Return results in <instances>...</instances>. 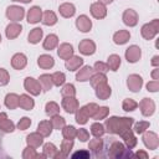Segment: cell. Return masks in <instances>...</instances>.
I'll return each mask as SVG.
<instances>
[{
	"mask_svg": "<svg viewBox=\"0 0 159 159\" xmlns=\"http://www.w3.org/2000/svg\"><path fill=\"white\" fill-rule=\"evenodd\" d=\"M134 123V119L130 117H109L108 119H106L104 123V129L106 132L111 133V134H122L124 130L130 129L132 125Z\"/></svg>",
	"mask_w": 159,
	"mask_h": 159,
	"instance_id": "obj_1",
	"label": "cell"
},
{
	"mask_svg": "<svg viewBox=\"0 0 159 159\" xmlns=\"http://www.w3.org/2000/svg\"><path fill=\"white\" fill-rule=\"evenodd\" d=\"M97 108H98V104L93 103V102L92 103H87L83 107H78V109L75 113L76 114V117H75L76 122L78 124H86L88 122V119L93 117V114L96 113Z\"/></svg>",
	"mask_w": 159,
	"mask_h": 159,
	"instance_id": "obj_2",
	"label": "cell"
},
{
	"mask_svg": "<svg viewBox=\"0 0 159 159\" xmlns=\"http://www.w3.org/2000/svg\"><path fill=\"white\" fill-rule=\"evenodd\" d=\"M159 32V20L154 19L150 22H147L140 29V35L144 40H153Z\"/></svg>",
	"mask_w": 159,
	"mask_h": 159,
	"instance_id": "obj_3",
	"label": "cell"
},
{
	"mask_svg": "<svg viewBox=\"0 0 159 159\" xmlns=\"http://www.w3.org/2000/svg\"><path fill=\"white\" fill-rule=\"evenodd\" d=\"M5 15L11 22H20L25 16V9L20 5H10L6 7Z\"/></svg>",
	"mask_w": 159,
	"mask_h": 159,
	"instance_id": "obj_4",
	"label": "cell"
},
{
	"mask_svg": "<svg viewBox=\"0 0 159 159\" xmlns=\"http://www.w3.org/2000/svg\"><path fill=\"white\" fill-rule=\"evenodd\" d=\"M142 134H143L142 140H143V144L145 145L147 149H149V150L158 149V147H159V137H158V134L155 132H152V130L147 129Z\"/></svg>",
	"mask_w": 159,
	"mask_h": 159,
	"instance_id": "obj_5",
	"label": "cell"
},
{
	"mask_svg": "<svg viewBox=\"0 0 159 159\" xmlns=\"http://www.w3.org/2000/svg\"><path fill=\"white\" fill-rule=\"evenodd\" d=\"M24 88L31 94V96H39L42 92L41 84L39 82V80L34 78V77H26L24 81Z\"/></svg>",
	"mask_w": 159,
	"mask_h": 159,
	"instance_id": "obj_6",
	"label": "cell"
},
{
	"mask_svg": "<svg viewBox=\"0 0 159 159\" xmlns=\"http://www.w3.org/2000/svg\"><path fill=\"white\" fill-rule=\"evenodd\" d=\"M61 107H62V109H63L66 113L73 114V113H76V111L78 109L80 103H78V99L76 98V96H73V97H62Z\"/></svg>",
	"mask_w": 159,
	"mask_h": 159,
	"instance_id": "obj_7",
	"label": "cell"
},
{
	"mask_svg": "<svg viewBox=\"0 0 159 159\" xmlns=\"http://www.w3.org/2000/svg\"><path fill=\"white\" fill-rule=\"evenodd\" d=\"M124 57H125L127 62L135 63L142 58V48L137 45H130L129 47H127V50L124 52Z\"/></svg>",
	"mask_w": 159,
	"mask_h": 159,
	"instance_id": "obj_8",
	"label": "cell"
},
{
	"mask_svg": "<svg viewBox=\"0 0 159 159\" xmlns=\"http://www.w3.org/2000/svg\"><path fill=\"white\" fill-rule=\"evenodd\" d=\"M138 107L140 108V113L144 116V117H150L154 114L155 112V102L152 99V98H143L139 103H138Z\"/></svg>",
	"mask_w": 159,
	"mask_h": 159,
	"instance_id": "obj_9",
	"label": "cell"
},
{
	"mask_svg": "<svg viewBox=\"0 0 159 159\" xmlns=\"http://www.w3.org/2000/svg\"><path fill=\"white\" fill-rule=\"evenodd\" d=\"M89 12L91 15L97 19V20H102L107 16V5L99 2V1H96V2H92L91 6H89Z\"/></svg>",
	"mask_w": 159,
	"mask_h": 159,
	"instance_id": "obj_10",
	"label": "cell"
},
{
	"mask_svg": "<svg viewBox=\"0 0 159 159\" xmlns=\"http://www.w3.org/2000/svg\"><path fill=\"white\" fill-rule=\"evenodd\" d=\"M127 87H128V89L130 92H134V93L139 92L142 89V87H143V78H142V76H139L137 73L129 75L128 78H127Z\"/></svg>",
	"mask_w": 159,
	"mask_h": 159,
	"instance_id": "obj_11",
	"label": "cell"
},
{
	"mask_svg": "<svg viewBox=\"0 0 159 159\" xmlns=\"http://www.w3.org/2000/svg\"><path fill=\"white\" fill-rule=\"evenodd\" d=\"M96 43L89 39H83L78 43V51L84 56H92L96 52Z\"/></svg>",
	"mask_w": 159,
	"mask_h": 159,
	"instance_id": "obj_12",
	"label": "cell"
},
{
	"mask_svg": "<svg viewBox=\"0 0 159 159\" xmlns=\"http://www.w3.org/2000/svg\"><path fill=\"white\" fill-rule=\"evenodd\" d=\"M122 20H123L124 25H127L129 27H134V26H137V24L139 21V16L135 10L127 9V10H124V12L122 15Z\"/></svg>",
	"mask_w": 159,
	"mask_h": 159,
	"instance_id": "obj_13",
	"label": "cell"
},
{
	"mask_svg": "<svg viewBox=\"0 0 159 159\" xmlns=\"http://www.w3.org/2000/svg\"><path fill=\"white\" fill-rule=\"evenodd\" d=\"M21 31H22V26L20 22H10L5 27V36L9 40H15L16 37L20 36Z\"/></svg>",
	"mask_w": 159,
	"mask_h": 159,
	"instance_id": "obj_14",
	"label": "cell"
},
{
	"mask_svg": "<svg viewBox=\"0 0 159 159\" xmlns=\"http://www.w3.org/2000/svg\"><path fill=\"white\" fill-rule=\"evenodd\" d=\"M26 65H27V57L22 52H17L11 57V67L14 70L21 71L26 67Z\"/></svg>",
	"mask_w": 159,
	"mask_h": 159,
	"instance_id": "obj_15",
	"label": "cell"
},
{
	"mask_svg": "<svg viewBox=\"0 0 159 159\" xmlns=\"http://www.w3.org/2000/svg\"><path fill=\"white\" fill-rule=\"evenodd\" d=\"M76 27L81 32H89L92 29V20L87 15H80L76 19Z\"/></svg>",
	"mask_w": 159,
	"mask_h": 159,
	"instance_id": "obj_16",
	"label": "cell"
},
{
	"mask_svg": "<svg viewBox=\"0 0 159 159\" xmlns=\"http://www.w3.org/2000/svg\"><path fill=\"white\" fill-rule=\"evenodd\" d=\"M42 19V9L40 6H32L27 10L26 20L29 24H37Z\"/></svg>",
	"mask_w": 159,
	"mask_h": 159,
	"instance_id": "obj_17",
	"label": "cell"
},
{
	"mask_svg": "<svg viewBox=\"0 0 159 159\" xmlns=\"http://www.w3.org/2000/svg\"><path fill=\"white\" fill-rule=\"evenodd\" d=\"M73 52H75L73 46L71 43H68V42H63L60 46H57V55H58L60 58H62L65 61L68 60L70 57H72L75 55Z\"/></svg>",
	"mask_w": 159,
	"mask_h": 159,
	"instance_id": "obj_18",
	"label": "cell"
},
{
	"mask_svg": "<svg viewBox=\"0 0 159 159\" xmlns=\"http://www.w3.org/2000/svg\"><path fill=\"white\" fill-rule=\"evenodd\" d=\"M119 135L122 137L123 143H124L125 148H128V149H133V148L137 145V143H138V140H137V138H135V134H134V132L132 130V128L124 130V132H123L122 134H119Z\"/></svg>",
	"mask_w": 159,
	"mask_h": 159,
	"instance_id": "obj_19",
	"label": "cell"
},
{
	"mask_svg": "<svg viewBox=\"0 0 159 159\" xmlns=\"http://www.w3.org/2000/svg\"><path fill=\"white\" fill-rule=\"evenodd\" d=\"M0 130L4 133H12L15 130V124L11 119H9L5 112H0Z\"/></svg>",
	"mask_w": 159,
	"mask_h": 159,
	"instance_id": "obj_20",
	"label": "cell"
},
{
	"mask_svg": "<svg viewBox=\"0 0 159 159\" xmlns=\"http://www.w3.org/2000/svg\"><path fill=\"white\" fill-rule=\"evenodd\" d=\"M82 66H83V58L81 56H76V55H73L72 57H70L65 62V67L71 72H75V71L80 70Z\"/></svg>",
	"mask_w": 159,
	"mask_h": 159,
	"instance_id": "obj_21",
	"label": "cell"
},
{
	"mask_svg": "<svg viewBox=\"0 0 159 159\" xmlns=\"http://www.w3.org/2000/svg\"><path fill=\"white\" fill-rule=\"evenodd\" d=\"M93 73H94L93 67H91V66H82L80 70H77L76 80L78 82H87V81H89V78L92 77Z\"/></svg>",
	"mask_w": 159,
	"mask_h": 159,
	"instance_id": "obj_22",
	"label": "cell"
},
{
	"mask_svg": "<svg viewBox=\"0 0 159 159\" xmlns=\"http://www.w3.org/2000/svg\"><path fill=\"white\" fill-rule=\"evenodd\" d=\"M94 92H96V97L98 99H102V101H106L111 97L112 94V88L108 83H102L97 87H94Z\"/></svg>",
	"mask_w": 159,
	"mask_h": 159,
	"instance_id": "obj_23",
	"label": "cell"
},
{
	"mask_svg": "<svg viewBox=\"0 0 159 159\" xmlns=\"http://www.w3.org/2000/svg\"><path fill=\"white\" fill-rule=\"evenodd\" d=\"M125 145L120 142H113L109 147V150H108V155L112 157V158H122L124 155V152H125Z\"/></svg>",
	"mask_w": 159,
	"mask_h": 159,
	"instance_id": "obj_24",
	"label": "cell"
},
{
	"mask_svg": "<svg viewBox=\"0 0 159 159\" xmlns=\"http://www.w3.org/2000/svg\"><path fill=\"white\" fill-rule=\"evenodd\" d=\"M58 12L62 17L70 19L76 14V6L72 2H63L58 6Z\"/></svg>",
	"mask_w": 159,
	"mask_h": 159,
	"instance_id": "obj_25",
	"label": "cell"
},
{
	"mask_svg": "<svg viewBox=\"0 0 159 159\" xmlns=\"http://www.w3.org/2000/svg\"><path fill=\"white\" fill-rule=\"evenodd\" d=\"M37 65L42 70H50L55 66V60L51 55H47V53H43V55H40L37 57Z\"/></svg>",
	"mask_w": 159,
	"mask_h": 159,
	"instance_id": "obj_26",
	"label": "cell"
},
{
	"mask_svg": "<svg viewBox=\"0 0 159 159\" xmlns=\"http://www.w3.org/2000/svg\"><path fill=\"white\" fill-rule=\"evenodd\" d=\"M19 107L22 108L24 111H31L34 109L35 107V101L34 98L30 96V94H20V98H19Z\"/></svg>",
	"mask_w": 159,
	"mask_h": 159,
	"instance_id": "obj_27",
	"label": "cell"
},
{
	"mask_svg": "<svg viewBox=\"0 0 159 159\" xmlns=\"http://www.w3.org/2000/svg\"><path fill=\"white\" fill-rule=\"evenodd\" d=\"M130 32L128 30H118L113 34V42L116 45H124L129 41Z\"/></svg>",
	"mask_w": 159,
	"mask_h": 159,
	"instance_id": "obj_28",
	"label": "cell"
},
{
	"mask_svg": "<svg viewBox=\"0 0 159 159\" xmlns=\"http://www.w3.org/2000/svg\"><path fill=\"white\" fill-rule=\"evenodd\" d=\"M26 143H27V145H30L32 148H39V147H41L43 144V137L39 132L30 133L26 137Z\"/></svg>",
	"mask_w": 159,
	"mask_h": 159,
	"instance_id": "obj_29",
	"label": "cell"
},
{
	"mask_svg": "<svg viewBox=\"0 0 159 159\" xmlns=\"http://www.w3.org/2000/svg\"><path fill=\"white\" fill-rule=\"evenodd\" d=\"M58 46V36L55 34H50L45 37L43 42H42V47L46 51H52Z\"/></svg>",
	"mask_w": 159,
	"mask_h": 159,
	"instance_id": "obj_30",
	"label": "cell"
},
{
	"mask_svg": "<svg viewBox=\"0 0 159 159\" xmlns=\"http://www.w3.org/2000/svg\"><path fill=\"white\" fill-rule=\"evenodd\" d=\"M58 21L57 19V15L52 11V10H46L42 12V19H41V22L46 26H53L56 25Z\"/></svg>",
	"mask_w": 159,
	"mask_h": 159,
	"instance_id": "obj_31",
	"label": "cell"
},
{
	"mask_svg": "<svg viewBox=\"0 0 159 159\" xmlns=\"http://www.w3.org/2000/svg\"><path fill=\"white\" fill-rule=\"evenodd\" d=\"M42 36H43V30L41 27H34L27 35V41L29 43L36 45L42 40Z\"/></svg>",
	"mask_w": 159,
	"mask_h": 159,
	"instance_id": "obj_32",
	"label": "cell"
},
{
	"mask_svg": "<svg viewBox=\"0 0 159 159\" xmlns=\"http://www.w3.org/2000/svg\"><path fill=\"white\" fill-rule=\"evenodd\" d=\"M107 66H108V68L111 70V71H113V72H116V71H118V68L120 67V63H122V58H120V56L119 55H117V53H112V55H109L108 56V58H107Z\"/></svg>",
	"mask_w": 159,
	"mask_h": 159,
	"instance_id": "obj_33",
	"label": "cell"
},
{
	"mask_svg": "<svg viewBox=\"0 0 159 159\" xmlns=\"http://www.w3.org/2000/svg\"><path fill=\"white\" fill-rule=\"evenodd\" d=\"M52 130H53V128H52V124H51L50 120H41L37 124V130L36 132H39L43 138H46V137L51 135Z\"/></svg>",
	"mask_w": 159,
	"mask_h": 159,
	"instance_id": "obj_34",
	"label": "cell"
},
{
	"mask_svg": "<svg viewBox=\"0 0 159 159\" xmlns=\"http://www.w3.org/2000/svg\"><path fill=\"white\" fill-rule=\"evenodd\" d=\"M19 98H20V96L16 94V93H7L5 96V99H4V103H5L6 108L16 109L19 107Z\"/></svg>",
	"mask_w": 159,
	"mask_h": 159,
	"instance_id": "obj_35",
	"label": "cell"
},
{
	"mask_svg": "<svg viewBox=\"0 0 159 159\" xmlns=\"http://www.w3.org/2000/svg\"><path fill=\"white\" fill-rule=\"evenodd\" d=\"M39 82L41 84V88L43 92H47L50 91L52 87H53V83H52V78H51V75L48 73H43L39 77Z\"/></svg>",
	"mask_w": 159,
	"mask_h": 159,
	"instance_id": "obj_36",
	"label": "cell"
},
{
	"mask_svg": "<svg viewBox=\"0 0 159 159\" xmlns=\"http://www.w3.org/2000/svg\"><path fill=\"white\" fill-rule=\"evenodd\" d=\"M58 149L53 143H45L42 144V154L45 155V158H55V155L57 154Z\"/></svg>",
	"mask_w": 159,
	"mask_h": 159,
	"instance_id": "obj_37",
	"label": "cell"
},
{
	"mask_svg": "<svg viewBox=\"0 0 159 159\" xmlns=\"http://www.w3.org/2000/svg\"><path fill=\"white\" fill-rule=\"evenodd\" d=\"M89 83H91V86L93 88L97 87V86H99V84H102V83H107V76H106V73L94 72L92 75V77L89 78Z\"/></svg>",
	"mask_w": 159,
	"mask_h": 159,
	"instance_id": "obj_38",
	"label": "cell"
},
{
	"mask_svg": "<svg viewBox=\"0 0 159 159\" xmlns=\"http://www.w3.org/2000/svg\"><path fill=\"white\" fill-rule=\"evenodd\" d=\"M104 133H106L104 124H102L99 120H96L94 123H92V124H91V134H92L93 137L101 138Z\"/></svg>",
	"mask_w": 159,
	"mask_h": 159,
	"instance_id": "obj_39",
	"label": "cell"
},
{
	"mask_svg": "<svg viewBox=\"0 0 159 159\" xmlns=\"http://www.w3.org/2000/svg\"><path fill=\"white\" fill-rule=\"evenodd\" d=\"M103 145H104L103 140H102L101 138L94 137V139L89 140V143H88V149H89L91 152H93V153L97 154V153H99V152L103 149Z\"/></svg>",
	"mask_w": 159,
	"mask_h": 159,
	"instance_id": "obj_40",
	"label": "cell"
},
{
	"mask_svg": "<svg viewBox=\"0 0 159 159\" xmlns=\"http://www.w3.org/2000/svg\"><path fill=\"white\" fill-rule=\"evenodd\" d=\"M60 111H61L60 109V106L56 102H53V101L47 102L46 106H45V113L47 116H50V117H52L55 114H60Z\"/></svg>",
	"mask_w": 159,
	"mask_h": 159,
	"instance_id": "obj_41",
	"label": "cell"
},
{
	"mask_svg": "<svg viewBox=\"0 0 159 159\" xmlns=\"http://www.w3.org/2000/svg\"><path fill=\"white\" fill-rule=\"evenodd\" d=\"M50 122H51V124H52V128H53V129H57V130H61V129L66 125V120H65V118L61 117L60 114H55V116H52L51 119H50Z\"/></svg>",
	"mask_w": 159,
	"mask_h": 159,
	"instance_id": "obj_42",
	"label": "cell"
},
{
	"mask_svg": "<svg viewBox=\"0 0 159 159\" xmlns=\"http://www.w3.org/2000/svg\"><path fill=\"white\" fill-rule=\"evenodd\" d=\"M108 114H109V108L107 106H102V107L98 106V108H97V111L92 118L94 120H102V119H106L108 117Z\"/></svg>",
	"mask_w": 159,
	"mask_h": 159,
	"instance_id": "obj_43",
	"label": "cell"
},
{
	"mask_svg": "<svg viewBox=\"0 0 159 159\" xmlns=\"http://www.w3.org/2000/svg\"><path fill=\"white\" fill-rule=\"evenodd\" d=\"M61 96L62 97H73L76 96V87L72 83H63L61 88Z\"/></svg>",
	"mask_w": 159,
	"mask_h": 159,
	"instance_id": "obj_44",
	"label": "cell"
},
{
	"mask_svg": "<svg viewBox=\"0 0 159 159\" xmlns=\"http://www.w3.org/2000/svg\"><path fill=\"white\" fill-rule=\"evenodd\" d=\"M122 108L125 112H133L138 108V102H135L132 98H124L122 102Z\"/></svg>",
	"mask_w": 159,
	"mask_h": 159,
	"instance_id": "obj_45",
	"label": "cell"
},
{
	"mask_svg": "<svg viewBox=\"0 0 159 159\" xmlns=\"http://www.w3.org/2000/svg\"><path fill=\"white\" fill-rule=\"evenodd\" d=\"M51 78H52L53 86H57V87L62 86V84L66 82V76H65V73H63V72H60V71L53 72V73L51 75Z\"/></svg>",
	"mask_w": 159,
	"mask_h": 159,
	"instance_id": "obj_46",
	"label": "cell"
},
{
	"mask_svg": "<svg viewBox=\"0 0 159 159\" xmlns=\"http://www.w3.org/2000/svg\"><path fill=\"white\" fill-rule=\"evenodd\" d=\"M62 135L65 139H75L77 134V129L73 125H65L62 129Z\"/></svg>",
	"mask_w": 159,
	"mask_h": 159,
	"instance_id": "obj_47",
	"label": "cell"
},
{
	"mask_svg": "<svg viewBox=\"0 0 159 159\" xmlns=\"http://www.w3.org/2000/svg\"><path fill=\"white\" fill-rule=\"evenodd\" d=\"M73 139H63L62 142H61V147H60V150L67 157V155H70V153H71V150L73 149Z\"/></svg>",
	"mask_w": 159,
	"mask_h": 159,
	"instance_id": "obj_48",
	"label": "cell"
},
{
	"mask_svg": "<svg viewBox=\"0 0 159 159\" xmlns=\"http://www.w3.org/2000/svg\"><path fill=\"white\" fill-rule=\"evenodd\" d=\"M133 124H134V123H133ZM149 127H150V123H149L148 120H139V122H137V123L134 124L133 132L137 133V134H142V133H144L147 129H149Z\"/></svg>",
	"mask_w": 159,
	"mask_h": 159,
	"instance_id": "obj_49",
	"label": "cell"
},
{
	"mask_svg": "<svg viewBox=\"0 0 159 159\" xmlns=\"http://www.w3.org/2000/svg\"><path fill=\"white\" fill-rule=\"evenodd\" d=\"M37 154L39 153L36 152V148L27 145L22 152V159H35V158H37Z\"/></svg>",
	"mask_w": 159,
	"mask_h": 159,
	"instance_id": "obj_50",
	"label": "cell"
},
{
	"mask_svg": "<svg viewBox=\"0 0 159 159\" xmlns=\"http://www.w3.org/2000/svg\"><path fill=\"white\" fill-rule=\"evenodd\" d=\"M31 123H32V122H31V119H30L29 117H22V118L17 122L16 127H17V129H20V130H26V129L30 128Z\"/></svg>",
	"mask_w": 159,
	"mask_h": 159,
	"instance_id": "obj_51",
	"label": "cell"
},
{
	"mask_svg": "<svg viewBox=\"0 0 159 159\" xmlns=\"http://www.w3.org/2000/svg\"><path fill=\"white\" fill-rule=\"evenodd\" d=\"M93 70H94V72H99V73H107V72L109 71L107 63H106V62H102V61H97V62H94V65H93Z\"/></svg>",
	"mask_w": 159,
	"mask_h": 159,
	"instance_id": "obj_52",
	"label": "cell"
},
{
	"mask_svg": "<svg viewBox=\"0 0 159 159\" xmlns=\"http://www.w3.org/2000/svg\"><path fill=\"white\" fill-rule=\"evenodd\" d=\"M9 82H10V75H9L7 70L0 68V87L6 86Z\"/></svg>",
	"mask_w": 159,
	"mask_h": 159,
	"instance_id": "obj_53",
	"label": "cell"
},
{
	"mask_svg": "<svg viewBox=\"0 0 159 159\" xmlns=\"http://www.w3.org/2000/svg\"><path fill=\"white\" fill-rule=\"evenodd\" d=\"M76 137L80 139V142L84 143V142H87V140L89 139V132H88L86 128H80V129H77Z\"/></svg>",
	"mask_w": 159,
	"mask_h": 159,
	"instance_id": "obj_54",
	"label": "cell"
},
{
	"mask_svg": "<svg viewBox=\"0 0 159 159\" xmlns=\"http://www.w3.org/2000/svg\"><path fill=\"white\" fill-rule=\"evenodd\" d=\"M145 87H147V91L148 92H152V93H155V92H158L159 91V81L157 80H153V81H149L147 84H145Z\"/></svg>",
	"mask_w": 159,
	"mask_h": 159,
	"instance_id": "obj_55",
	"label": "cell"
},
{
	"mask_svg": "<svg viewBox=\"0 0 159 159\" xmlns=\"http://www.w3.org/2000/svg\"><path fill=\"white\" fill-rule=\"evenodd\" d=\"M89 152L88 150H84V149H82V150H78V152H76V153H73L72 154V158H80V159H88L89 158Z\"/></svg>",
	"mask_w": 159,
	"mask_h": 159,
	"instance_id": "obj_56",
	"label": "cell"
},
{
	"mask_svg": "<svg viewBox=\"0 0 159 159\" xmlns=\"http://www.w3.org/2000/svg\"><path fill=\"white\" fill-rule=\"evenodd\" d=\"M135 157H138L139 159H140V158H143V159H148L149 155H148V153L144 152V150H138V152L135 153Z\"/></svg>",
	"mask_w": 159,
	"mask_h": 159,
	"instance_id": "obj_57",
	"label": "cell"
},
{
	"mask_svg": "<svg viewBox=\"0 0 159 159\" xmlns=\"http://www.w3.org/2000/svg\"><path fill=\"white\" fill-rule=\"evenodd\" d=\"M150 65H152L153 67H159V56H158V55L153 56V58H152V61H150Z\"/></svg>",
	"mask_w": 159,
	"mask_h": 159,
	"instance_id": "obj_58",
	"label": "cell"
},
{
	"mask_svg": "<svg viewBox=\"0 0 159 159\" xmlns=\"http://www.w3.org/2000/svg\"><path fill=\"white\" fill-rule=\"evenodd\" d=\"M150 76H152V78L153 80H159V67H155L153 71H152V73H150Z\"/></svg>",
	"mask_w": 159,
	"mask_h": 159,
	"instance_id": "obj_59",
	"label": "cell"
},
{
	"mask_svg": "<svg viewBox=\"0 0 159 159\" xmlns=\"http://www.w3.org/2000/svg\"><path fill=\"white\" fill-rule=\"evenodd\" d=\"M12 1H15V2H22V4H29L32 0H12Z\"/></svg>",
	"mask_w": 159,
	"mask_h": 159,
	"instance_id": "obj_60",
	"label": "cell"
},
{
	"mask_svg": "<svg viewBox=\"0 0 159 159\" xmlns=\"http://www.w3.org/2000/svg\"><path fill=\"white\" fill-rule=\"evenodd\" d=\"M99 2H102V4H104V5H108V4H112L113 2V0H98Z\"/></svg>",
	"mask_w": 159,
	"mask_h": 159,
	"instance_id": "obj_61",
	"label": "cell"
},
{
	"mask_svg": "<svg viewBox=\"0 0 159 159\" xmlns=\"http://www.w3.org/2000/svg\"><path fill=\"white\" fill-rule=\"evenodd\" d=\"M0 43H1V34H0Z\"/></svg>",
	"mask_w": 159,
	"mask_h": 159,
	"instance_id": "obj_62",
	"label": "cell"
},
{
	"mask_svg": "<svg viewBox=\"0 0 159 159\" xmlns=\"http://www.w3.org/2000/svg\"><path fill=\"white\" fill-rule=\"evenodd\" d=\"M0 109H1V106H0Z\"/></svg>",
	"mask_w": 159,
	"mask_h": 159,
	"instance_id": "obj_63",
	"label": "cell"
}]
</instances>
